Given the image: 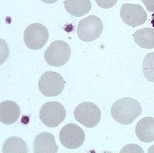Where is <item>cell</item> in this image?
I'll use <instances>...</instances> for the list:
<instances>
[{
	"instance_id": "1",
	"label": "cell",
	"mask_w": 154,
	"mask_h": 153,
	"mask_svg": "<svg viewBox=\"0 0 154 153\" xmlns=\"http://www.w3.org/2000/svg\"><path fill=\"white\" fill-rule=\"evenodd\" d=\"M142 113L140 103L134 98L123 97L116 102L112 106L111 114L116 122L129 125L133 123Z\"/></svg>"
},
{
	"instance_id": "2",
	"label": "cell",
	"mask_w": 154,
	"mask_h": 153,
	"mask_svg": "<svg viewBox=\"0 0 154 153\" xmlns=\"http://www.w3.org/2000/svg\"><path fill=\"white\" fill-rule=\"evenodd\" d=\"M71 54V47L66 42L56 40L53 42L45 51V60L49 66L59 67L68 62Z\"/></svg>"
},
{
	"instance_id": "3",
	"label": "cell",
	"mask_w": 154,
	"mask_h": 153,
	"mask_svg": "<svg viewBox=\"0 0 154 153\" xmlns=\"http://www.w3.org/2000/svg\"><path fill=\"white\" fill-rule=\"evenodd\" d=\"M103 30V24L96 16H89L79 22L77 35L84 42H93L98 39Z\"/></svg>"
},
{
	"instance_id": "4",
	"label": "cell",
	"mask_w": 154,
	"mask_h": 153,
	"mask_svg": "<svg viewBox=\"0 0 154 153\" xmlns=\"http://www.w3.org/2000/svg\"><path fill=\"white\" fill-rule=\"evenodd\" d=\"M49 33L45 26L40 23H33L26 27L24 33V43L32 50L41 49L48 42Z\"/></svg>"
},
{
	"instance_id": "5",
	"label": "cell",
	"mask_w": 154,
	"mask_h": 153,
	"mask_svg": "<svg viewBox=\"0 0 154 153\" xmlns=\"http://www.w3.org/2000/svg\"><path fill=\"white\" fill-rule=\"evenodd\" d=\"M65 107L58 102H49L42 106L39 112V118L42 123L47 127H57L65 120Z\"/></svg>"
},
{
	"instance_id": "6",
	"label": "cell",
	"mask_w": 154,
	"mask_h": 153,
	"mask_svg": "<svg viewBox=\"0 0 154 153\" xmlns=\"http://www.w3.org/2000/svg\"><path fill=\"white\" fill-rule=\"evenodd\" d=\"M75 119L87 128L95 127L101 121L99 107L94 103L85 102L76 106L74 112Z\"/></svg>"
},
{
	"instance_id": "7",
	"label": "cell",
	"mask_w": 154,
	"mask_h": 153,
	"mask_svg": "<svg viewBox=\"0 0 154 153\" xmlns=\"http://www.w3.org/2000/svg\"><path fill=\"white\" fill-rule=\"evenodd\" d=\"M65 81L60 74L48 71L43 74L38 81V88L46 97H56L61 94L64 89Z\"/></svg>"
},
{
	"instance_id": "8",
	"label": "cell",
	"mask_w": 154,
	"mask_h": 153,
	"mask_svg": "<svg viewBox=\"0 0 154 153\" xmlns=\"http://www.w3.org/2000/svg\"><path fill=\"white\" fill-rule=\"evenodd\" d=\"M59 140L66 148L76 149L84 143L85 133L80 126L75 124H68L60 131Z\"/></svg>"
},
{
	"instance_id": "9",
	"label": "cell",
	"mask_w": 154,
	"mask_h": 153,
	"mask_svg": "<svg viewBox=\"0 0 154 153\" xmlns=\"http://www.w3.org/2000/svg\"><path fill=\"white\" fill-rule=\"evenodd\" d=\"M120 16L124 23L132 27L141 26L148 19V15L143 7L133 3H124L120 10Z\"/></svg>"
},
{
	"instance_id": "10",
	"label": "cell",
	"mask_w": 154,
	"mask_h": 153,
	"mask_svg": "<svg viewBox=\"0 0 154 153\" xmlns=\"http://www.w3.org/2000/svg\"><path fill=\"white\" fill-rule=\"evenodd\" d=\"M33 147L36 153H56L58 151L54 136L47 132L40 133L36 136Z\"/></svg>"
},
{
	"instance_id": "11",
	"label": "cell",
	"mask_w": 154,
	"mask_h": 153,
	"mask_svg": "<svg viewBox=\"0 0 154 153\" xmlns=\"http://www.w3.org/2000/svg\"><path fill=\"white\" fill-rule=\"evenodd\" d=\"M21 109L18 104L12 101H4L0 104V121L4 124H12L18 121Z\"/></svg>"
},
{
	"instance_id": "12",
	"label": "cell",
	"mask_w": 154,
	"mask_h": 153,
	"mask_svg": "<svg viewBox=\"0 0 154 153\" xmlns=\"http://www.w3.org/2000/svg\"><path fill=\"white\" fill-rule=\"evenodd\" d=\"M135 133L141 142H154V118L145 117L140 120L135 127Z\"/></svg>"
},
{
	"instance_id": "13",
	"label": "cell",
	"mask_w": 154,
	"mask_h": 153,
	"mask_svg": "<svg viewBox=\"0 0 154 153\" xmlns=\"http://www.w3.org/2000/svg\"><path fill=\"white\" fill-rule=\"evenodd\" d=\"M64 7L68 13L80 17L90 12L92 4L90 0H65Z\"/></svg>"
},
{
	"instance_id": "14",
	"label": "cell",
	"mask_w": 154,
	"mask_h": 153,
	"mask_svg": "<svg viewBox=\"0 0 154 153\" xmlns=\"http://www.w3.org/2000/svg\"><path fill=\"white\" fill-rule=\"evenodd\" d=\"M134 39L137 45L142 48H154V28L138 29L134 35Z\"/></svg>"
},
{
	"instance_id": "15",
	"label": "cell",
	"mask_w": 154,
	"mask_h": 153,
	"mask_svg": "<svg viewBox=\"0 0 154 153\" xmlns=\"http://www.w3.org/2000/svg\"><path fill=\"white\" fill-rule=\"evenodd\" d=\"M3 151L4 153H26L28 147L23 139L18 137H12L5 141Z\"/></svg>"
},
{
	"instance_id": "16",
	"label": "cell",
	"mask_w": 154,
	"mask_h": 153,
	"mask_svg": "<svg viewBox=\"0 0 154 153\" xmlns=\"http://www.w3.org/2000/svg\"><path fill=\"white\" fill-rule=\"evenodd\" d=\"M143 72L148 81L154 82V53H148L143 59Z\"/></svg>"
},
{
	"instance_id": "17",
	"label": "cell",
	"mask_w": 154,
	"mask_h": 153,
	"mask_svg": "<svg viewBox=\"0 0 154 153\" xmlns=\"http://www.w3.org/2000/svg\"><path fill=\"white\" fill-rule=\"evenodd\" d=\"M98 7L102 8L108 9L112 8L117 3V0H95Z\"/></svg>"
},
{
	"instance_id": "18",
	"label": "cell",
	"mask_w": 154,
	"mask_h": 153,
	"mask_svg": "<svg viewBox=\"0 0 154 153\" xmlns=\"http://www.w3.org/2000/svg\"><path fill=\"white\" fill-rule=\"evenodd\" d=\"M121 152H143L141 147H139V146H137L135 144H131L125 146V147L121 151Z\"/></svg>"
},
{
	"instance_id": "19",
	"label": "cell",
	"mask_w": 154,
	"mask_h": 153,
	"mask_svg": "<svg viewBox=\"0 0 154 153\" xmlns=\"http://www.w3.org/2000/svg\"><path fill=\"white\" fill-rule=\"evenodd\" d=\"M143 4L145 5L146 8L148 12H153L154 11V0H141Z\"/></svg>"
},
{
	"instance_id": "20",
	"label": "cell",
	"mask_w": 154,
	"mask_h": 153,
	"mask_svg": "<svg viewBox=\"0 0 154 153\" xmlns=\"http://www.w3.org/2000/svg\"><path fill=\"white\" fill-rule=\"evenodd\" d=\"M41 1L45 3H54L57 2V0H41Z\"/></svg>"
},
{
	"instance_id": "21",
	"label": "cell",
	"mask_w": 154,
	"mask_h": 153,
	"mask_svg": "<svg viewBox=\"0 0 154 153\" xmlns=\"http://www.w3.org/2000/svg\"><path fill=\"white\" fill-rule=\"evenodd\" d=\"M148 152H149V153H153L154 152V146H152V147H149V149H148Z\"/></svg>"
},
{
	"instance_id": "22",
	"label": "cell",
	"mask_w": 154,
	"mask_h": 153,
	"mask_svg": "<svg viewBox=\"0 0 154 153\" xmlns=\"http://www.w3.org/2000/svg\"><path fill=\"white\" fill-rule=\"evenodd\" d=\"M152 26H153L154 28V11H153V13H152Z\"/></svg>"
}]
</instances>
